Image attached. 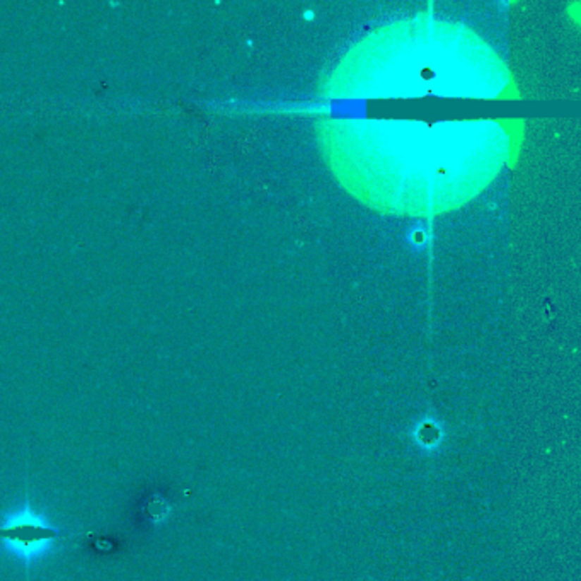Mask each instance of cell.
Returning a JSON list of instances; mask_svg holds the SVG:
<instances>
[{
	"instance_id": "obj_1",
	"label": "cell",
	"mask_w": 581,
	"mask_h": 581,
	"mask_svg": "<svg viewBox=\"0 0 581 581\" xmlns=\"http://www.w3.org/2000/svg\"><path fill=\"white\" fill-rule=\"evenodd\" d=\"M63 539V532L27 500L0 518V547L26 566L50 556Z\"/></svg>"
}]
</instances>
